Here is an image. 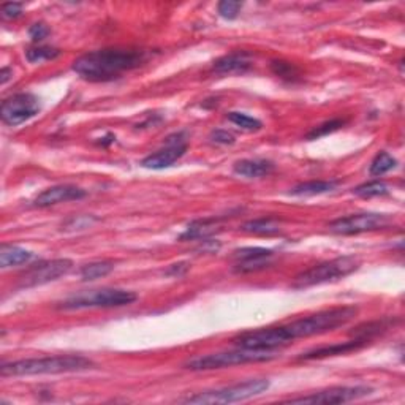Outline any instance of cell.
Listing matches in <instances>:
<instances>
[{
    "mask_svg": "<svg viewBox=\"0 0 405 405\" xmlns=\"http://www.w3.org/2000/svg\"><path fill=\"white\" fill-rule=\"evenodd\" d=\"M10 73H11L10 69H2V73H0V76H2V79H0V81H2V84H5V83L8 81Z\"/></svg>",
    "mask_w": 405,
    "mask_h": 405,
    "instance_id": "d590c367",
    "label": "cell"
},
{
    "mask_svg": "<svg viewBox=\"0 0 405 405\" xmlns=\"http://www.w3.org/2000/svg\"><path fill=\"white\" fill-rule=\"evenodd\" d=\"M369 341L361 339V337H355V339L343 342V343H336V345H328V347H320L314 348L308 353H303L299 357V359L303 361H310V359H322L328 357H337V355H347L350 352H357V350L366 347Z\"/></svg>",
    "mask_w": 405,
    "mask_h": 405,
    "instance_id": "2e32d148",
    "label": "cell"
},
{
    "mask_svg": "<svg viewBox=\"0 0 405 405\" xmlns=\"http://www.w3.org/2000/svg\"><path fill=\"white\" fill-rule=\"evenodd\" d=\"M226 118H228V121L233 122V124L238 125V127H241L242 130H247V132L260 130V128L263 127L261 121L252 118V116L244 114V113L233 111V113H230L228 116H226Z\"/></svg>",
    "mask_w": 405,
    "mask_h": 405,
    "instance_id": "4316f807",
    "label": "cell"
},
{
    "mask_svg": "<svg viewBox=\"0 0 405 405\" xmlns=\"http://www.w3.org/2000/svg\"><path fill=\"white\" fill-rule=\"evenodd\" d=\"M241 230L244 233H250V235H274V233L280 231V222L273 217H261L245 222Z\"/></svg>",
    "mask_w": 405,
    "mask_h": 405,
    "instance_id": "ffe728a7",
    "label": "cell"
},
{
    "mask_svg": "<svg viewBox=\"0 0 405 405\" xmlns=\"http://www.w3.org/2000/svg\"><path fill=\"white\" fill-rule=\"evenodd\" d=\"M187 269H188V263H177V265H171L170 269L167 271L168 275H182V274H186L187 273Z\"/></svg>",
    "mask_w": 405,
    "mask_h": 405,
    "instance_id": "e575fe53",
    "label": "cell"
},
{
    "mask_svg": "<svg viewBox=\"0 0 405 405\" xmlns=\"http://www.w3.org/2000/svg\"><path fill=\"white\" fill-rule=\"evenodd\" d=\"M214 224L216 219H206V220H196L188 226L186 233H182L181 239H205L214 233Z\"/></svg>",
    "mask_w": 405,
    "mask_h": 405,
    "instance_id": "603a6c76",
    "label": "cell"
},
{
    "mask_svg": "<svg viewBox=\"0 0 405 405\" xmlns=\"http://www.w3.org/2000/svg\"><path fill=\"white\" fill-rule=\"evenodd\" d=\"M85 196V192L83 188L75 186H56L51 188H46L45 192H41L36 196L34 205L39 207H49L59 202L73 201V200H81Z\"/></svg>",
    "mask_w": 405,
    "mask_h": 405,
    "instance_id": "9a60e30c",
    "label": "cell"
},
{
    "mask_svg": "<svg viewBox=\"0 0 405 405\" xmlns=\"http://www.w3.org/2000/svg\"><path fill=\"white\" fill-rule=\"evenodd\" d=\"M345 125V121L342 119H333V121H328L324 122V124L315 127L314 130L308 133V139H317V138H322V137H327L329 133H334L339 130L341 127Z\"/></svg>",
    "mask_w": 405,
    "mask_h": 405,
    "instance_id": "83f0119b",
    "label": "cell"
},
{
    "mask_svg": "<svg viewBox=\"0 0 405 405\" xmlns=\"http://www.w3.org/2000/svg\"><path fill=\"white\" fill-rule=\"evenodd\" d=\"M372 390L367 388V386H334V388L318 391L309 396L288 399V401H284V402L285 404H312V405L343 404V402H352V401H357V399L369 396Z\"/></svg>",
    "mask_w": 405,
    "mask_h": 405,
    "instance_id": "7c38bea8",
    "label": "cell"
},
{
    "mask_svg": "<svg viewBox=\"0 0 405 405\" xmlns=\"http://www.w3.org/2000/svg\"><path fill=\"white\" fill-rule=\"evenodd\" d=\"M388 224L390 217L386 216V214L366 212L337 219L328 225V228L331 233H336V235L350 236V235H359V233L382 230Z\"/></svg>",
    "mask_w": 405,
    "mask_h": 405,
    "instance_id": "ba28073f",
    "label": "cell"
},
{
    "mask_svg": "<svg viewBox=\"0 0 405 405\" xmlns=\"http://www.w3.org/2000/svg\"><path fill=\"white\" fill-rule=\"evenodd\" d=\"M147 59L146 51L139 49H98L84 54L73 62V71L90 83H107L118 79L125 71L138 69Z\"/></svg>",
    "mask_w": 405,
    "mask_h": 405,
    "instance_id": "6da1fadb",
    "label": "cell"
},
{
    "mask_svg": "<svg viewBox=\"0 0 405 405\" xmlns=\"http://www.w3.org/2000/svg\"><path fill=\"white\" fill-rule=\"evenodd\" d=\"M137 294L121 288H100V290L83 291L67 298L59 304V309L64 310H79V309H108L122 308L137 301Z\"/></svg>",
    "mask_w": 405,
    "mask_h": 405,
    "instance_id": "5b68a950",
    "label": "cell"
},
{
    "mask_svg": "<svg viewBox=\"0 0 405 405\" xmlns=\"http://www.w3.org/2000/svg\"><path fill=\"white\" fill-rule=\"evenodd\" d=\"M241 7H242L241 2H235V0H224V2L219 4V15L225 18V20H236Z\"/></svg>",
    "mask_w": 405,
    "mask_h": 405,
    "instance_id": "f546056e",
    "label": "cell"
},
{
    "mask_svg": "<svg viewBox=\"0 0 405 405\" xmlns=\"http://www.w3.org/2000/svg\"><path fill=\"white\" fill-rule=\"evenodd\" d=\"M29 35L34 41H41L49 35V29L43 22H36V24H34V26H30Z\"/></svg>",
    "mask_w": 405,
    "mask_h": 405,
    "instance_id": "d6a6232c",
    "label": "cell"
},
{
    "mask_svg": "<svg viewBox=\"0 0 405 405\" xmlns=\"http://www.w3.org/2000/svg\"><path fill=\"white\" fill-rule=\"evenodd\" d=\"M233 171L239 176L247 177V179H256V177H265L271 174L274 171V163L269 160H260V158H256V160L247 158V160L236 162L235 167H233Z\"/></svg>",
    "mask_w": 405,
    "mask_h": 405,
    "instance_id": "e0dca14e",
    "label": "cell"
},
{
    "mask_svg": "<svg viewBox=\"0 0 405 405\" xmlns=\"http://www.w3.org/2000/svg\"><path fill=\"white\" fill-rule=\"evenodd\" d=\"M274 352H265V350H247L239 348L233 352H220L206 355V357H198L187 361L184 367L190 371H214L224 369V367L247 364V363H261V361L274 359Z\"/></svg>",
    "mask_w": 405,
    "mask_h": 405,
    "instance_id": "8992f818",
    "label": "cell"
},
{
    "mask_svg": "<svg viewBox=\"0 0 405 405\" xmlns=\"http://www.w3.org/2000/svg\"><path fill=\"white\" fill-rule=\"evenodd\" d=\"M361 261L357 256H339V259L323 261L320 265L309 268L308 271H303L294 277L291 287L293 288H308L314 285L328 284V282H336L347 277L355 271H358Z\"/></svg>",
    "mask_w": 405,
    "mask_h": 405,
    "instance_id": "277c9868",
    "label": "cell"
},
{
    "mask_svg": "<svg viewBox=\"0 0 405 405\" xmlns=\"http://www.w3.org/2000/svg\"><path fill=\"white\" fill-rule=\"evenodd\" d=\"M73 268V261L69 259H57L49 261H40L30 266L20 275V285L30 288L36 285H45L48 282L57 280L62 275L69 274Z\"/></svg>",
    "mask_w": 405,
    "mask_h": 405,
    "instance_id": "8fae6325",
    "label": "cell"
},
{
    "mask_svg": "<svg viewBox=\"0 0 405 405\" xmlns=\"http://www.w3.org/2000/svg\"><path fill=\"white\" fill-rule=\"evenodd\" d=\"M274 255L273 250L265 247H242L233 252V256L238 260V273H250L268 266V260Z\"/></svg>",
    "mask_w": 405,
    "mask_h": 405,
    "instance_id": "5bb4252c",
    "label": "cell"
},
{
    "mask_svg": "<svg viewBox=\"0 0 405 405\" xmlns=\"http://www.w3.org/2000/svg\"><path fill=\"white\" fill-rule=\"evenodd\" d=\"M94 366L90 359L79 355H59V357L32 358L4 363L0 366V373L4 377L21 376H45V373H65L90 369Z\"/></svg>",
    "mask_w": 405,
    "mask_h": 405,
    "instance_id": "7a4b0ae2",
    "label": "cell"
},
{
    "mask_svg": "<svg viewBox=\"0 0 405 405\" xmlns=\"http://www.w3.org/2000/svg\"><path fill=\"white\" fill-rule=\"evenodd\" d=\"M92 222H95V219L81 216V217H73L71 220H69V222H67V225L73 224V226H70V228H76V226H78V230H81V228H85V226H90Z\"/></svg>",
    "mask_w": 405,
    "mask_h": 405,
    "instance_id": "836d02e7",
    "label": "cell"
},
{
    "mask_svg": "<svg viewBox=\"0 0 405 405\" xmlns=\"http://www.w3.org/2000/svg\"><path fill=\"white\" fill-rule=\"evenodd\" d=\"M113 261H92L89 265H84L79 274H81L83 280H97L105 277L109 273H113Z\"/></svg>",
    "mask_w": 405,
    "mask_h": 405,
    "instance_id": "7402d4cb",
    "label": "cell"
},
{
    "mask_svg": "<svg viewBox=\"0 0 405 405\" xmlns=\"http://www.w3.org/2000/svg\"><path fill=\"white\" fill-rule=\"evenodd\" d=\"M210 139L216 144H233L235 143V135L230 133L228 130H214L210 135Z\"/></svg>",
    "mask_w": 405,
    "mask_h": 405,
    "instance_id": "1f68e13d",
    "label": "cell"
},
{
    "mask_svg": "<svg viewBox=\"0 0 405 405\" xmlns=\"http://www.w3.org/2000/svg\"><path fill=\"white\" fill-rule=\"evenodd\" d=\"M353 193L361 198H373V196H383L388 193V186L382 181L366 182L363 186L353 188Z\"/></svg>",
    "mask_w": 405,
    "mask_h": 405,
    "instance_id": "484cf974",
    "label": "cell"
},
{
    "mask_svg": "<svg viewBox=\"0 0 405 405\" xmlns=\"http://www.w3.org/2000/svg\"><path fill=\"white\" fill-rule=\"evenodd\" d=\"M62 51L57 48H53V46H34V48H29L26 51V59L29 60L30 64H40V62H45V60H53L59 57Z\"/></svg>",
    "mask_w": 405,
    "mask_h": 405,
    "instance_id": "cb8c5ba5",
    "label": "cell"
},
{
    "mask_svg": "<svg viewBox=\"0 0 405 405\" xmlns=\"http://www.w3.org/2000/svg\"><path fill=\"white\" fill-rule=\"evenodd\" d=\"M32 259V252L18 247V245L5 244L2 245V249H0V266H2V269L24 265V263H29Z\"/></svg>",
    "mask_w": 405,
    "mask_h": 405,
    "instance_id": "d6986e66",
    "label": "cell"
},
{
    "mask_svg": "<svg viewBox=\"0 0 405 405\" xmlns=\"http://www.w3.org/2000/svg\"><path fill=\"white\" fill-rule=\"evenodd\" d=\"M358 315V308L355 306H341V308H333L327 310H320L317 314L308 315L299 320L284 324L290 341L301 339V337L320 336L324 333H331L337 328L343 327L348 322H352Z\"/></svg>",
    "mask_w": 405,
    "mask_h": 405,
    "instance_id": "3957f363",
    "label": "cell"
},
{
    "mask_svg": "<svg viewBox=\"0 0 405 405\" xmlns=\"http://www.w3.org/2000/svg\"><path fill=\"white\" fill-rule=\"evenodd\" d=\"M22 11V4L18 2H10V4H4L2 8H0V16L2 20H15L21 15Z\"/></svg>",
    "mask_w": 405,
    "mask_h": 405,
    "instance_id": "4dcf8cb0",
    "label": "cell"
},
{
    "mask_svg": "<svg viewBox=\"0 0 405 405\" xmlns=\"http://www.w3.org/2000/svg\"><path fill=\"white\" fill-rule=\"evenodd\" d=\"M269 388V380L259 378V380H247L244 383H236L233 386H225L220 390L202 391L198 394L190 396L184 399L186 404H231L245 401V399L255 397L265 392Z\"/></svg>",
    "mask_w": 405,
    "mask_h": 405,
    "instance_id": "52a82bcc",
    "label": "cell"
},
{
    "mask_svg": "<svg viewBox=\"0 0 405 405\" xmlns=\"http://www.w3.org/2000/svg\"><path fill=\"white\" fill-rule=\"evenodd\" d=\"M337 187V181H309L298 184L296 187L291 188V195L298 196H312V195H322L331 192Z\"/></svg>",
    "mask_w": 405,
    "mask_h": 405,
    "instance_id": "44dd1931",
    "label": "cell"
},
{
    "mask_svg": "<svg viewBox=\"0 0 405 405\" xmlns=\"http://www.w3.org/2000/svg\"><path fill=\"white\" fill-rule=\"evenodd\" d=\"M187 152L186 135L176 133L167 138V146L158 149L154 154L147 156L141 165L147 170H165L174 165Z\"/></svg>",
    "mask_w": 405,
    "mask_h": 405,
    "instance_id": "4fadbf2b",
    "label": "cell"
},
{
    "mask_svg": "<svg viewBox=\"0 0 405 405\" xmlns=\"http://www.w3.org/2000/svg\"><path fill=\"white\" fill-rule=\"evenodd\" d=\"M273 71L280 78L294 79L298 76V69L290 62H284V60H274L273 62Z\"/></svg>",
    "mask_w": 405,
    "mask_h": 405,
    "instance_id": "f1b7e54d",
    "label": "cell"
},
{
    "mask_svg": "<svg viewBox=\"0 0 405 405\" xmlns=\"http://www.w3.org/2000/svg\"><path fill=\"white\" fill-rule=\"evenodd\" d=\"M290 342V337H288L284 327L250 331V333L239 334L233 339V343L239 348L265 350V352H274L275 348L284 347Z\"/></svg>",
    "mask_w": 405,
    "mask_h": 405,
    "instance_id": "30bf717a",
    "label": "cell"
},
{
    "mask_svg": "<svg viewBox=\"0 0 405 405\" xmlns=\"http://www.w3.org/2000/svg\"><path fill=\"white\" fill-rule=\"evenodd\" d=\"M397 165V160L392 156H390L388 152H380V154L376 156L372 163H371V168H369V173L372 176H383L388 173V171L394 170Z\"/></svg>",
    "mask_w": 405,
    "mask_h": 405,
    "instance_id": "d4e9b609",
    "label": "cell"
},
{
    "mask_svg": "<svg viewBox=\"0 0 405 405\" xmlns=\"http://www.w3.org/2000/svg\"><path fill=\"white\" fill-rule=\"evenodd\" d=\"M250 54L249 53H231L220 57L214 64V70L217 73H244L250 69Z\"/></svg>",
    "mask_w": 405,
    "mask_h": 405,
    "instance_id": "ac0fdd59",
    "label": "cell"
},
{
    "mask_svg": "<svg viewBox=\"0 0 405 405\" xmlns=\"http://www.w3.org/2000/svg\"><path fill=\"white\" fill-rule=\"evenodd\" d=\"M40 109L41 105L39 98L34 94H29V92H22V94L8 97L7 100L2 103L0 116H2V121L5 124L16 127L35 118V116L40 113Z\"/></svg>",
    "mask_w": 405,
    "mask_h": 405,
    "instance_id": "9c48e42d",
    "label": "cell"
}]
</instances>
